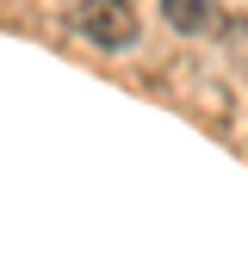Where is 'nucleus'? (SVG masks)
Listing matches in <instances>:
<instances>
[{"mask_svg": "<svg viewBox=\"0 0 248 254\" xmlns=\"http://www.w3.org/2000/svg\"><path fill=\"white\" fill-rule=\"evenodd\" d=\"M74 31L93 50H130L143 37V19H136L130 0H81L74 6Z\"/></svg>", "mask_w": 248, "mask_h": 254, "instance_id": "nucleus-1", "label": "nucleus"}, {"mask_svg": "<svg viewBox=\"0 0 248 254\" xmlns=\"http://www.w3.org/2000/svg\"><path fill=\"white\" fill-rule=\"evenodd\" d=\"M161 12H168L180 31H205L211 25V0H161Z\"/></svg>", "mask_w": 248, "mask_h": 254, "instance_id": "nucleus-2", "label": "nucleus"}]
</instances>
